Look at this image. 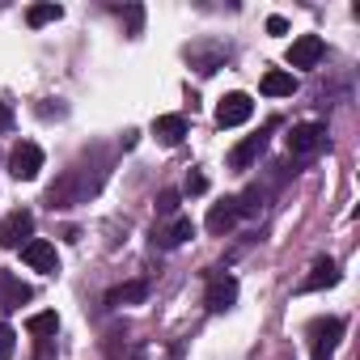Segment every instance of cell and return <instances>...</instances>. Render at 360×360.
<instances>
[{
	"label": "cell",
	"instance_id": "cell-8",
	"mask_svg": "<svg viewBox=\"0 0 360 360\" xmlns=\"http://www.w3.org/2000/svg\"><path fill=\"white\" fill-rule=\"evenodd\" d=\"M322 56H326V43H322L318 34H301V39H292V47H288V68H318Z\"/></svg>",
	"mask_w": 360,
	"mask_h": 360
},
{
	"label": "cell",
	"instance_id": "cell-10",
	"mask_svg": "<svg viewBox=\"0 0 360 360\" xmlns=\"http://www.w3.org/2000/svg\"><path fill=\"white\" fill-rule=\"evenodd\" d=\"M22 259H26L34 271H43V276H56V271H60V255H56V246L43 242V238H30V242L22 246Z\"/></svg>",
	"mask_w": 360,
	"mask_h": 360
},
{
	"label": "cell",
	"instance_id": "cell-24",
	"mask_svg": "<svg viewBox=\"0 0 360 360\" xmlns=\"http://www.w3.org/2000/svg\"><path fill=\"white\" fill-rule=\"evenodd\" d=\"M204 191H208V178H204L200 169H191V174H187V195H204Z\"/></svg>",
	"mask_w": 360,
	"mask_h": 360
},
{
	"label": "cell",
	"instance_id": "cell-5",
	"mask_svg": "<svg viewBox=\"0 0 360 360\" xmlns=\"http://www.w3.org/2000/svg\"><path fill=\"white\" fill-rule=\"evenodd\" d=\"M39 169H43V148H39L34 140L13 144V153H9V174H13V178H22V183H34Z\"/></svg>",
	"mask_w": 360,
	"mask_h": 360
},
{
	"label": "cell",
	"instance_id": "cell-1",
	"mask_svg": "<svg viewBox=\"0 0 360 360\" xmlns=\"http://www.w3.org/2000/svg\"><path fill=\"white\" fill-rule=\"evenodd\" d=\"M98 187H102V174H98V178H85V174H81V165H72V169H64L60 183H51V187H47V208L56 212V208L85 204Z\"/></svg>",
	"mask_w": 360,
	"mask_h": 360
},
{
	"label": "cell",
	"instance_id": "cell-25",
	"mask_svg": "<svg viewBox=\"0 0 360 360\" xmlns=\"http://www.w3.org/2000/svg\"><path fill=\"white\" fill-rule=\"evenodd\" d=\"M9 127H13V106L0 102V131H9Z\"/></svg>",
	"mask_w": 360,
	"mask_h": 360
},
{
	"label": "cell",
	"instance_id": "cell-4",
	"mask_svg": "<svg viewBox=\"0 0 360 360\" xmlns=\"http://www.w3.org/2000/svg\"><path fill=\"white\" fill-rule=\"evenodd\" d=\"M30 233H34V212H26V208H13L0 221V246L5 250H22L30 242Z\"/></svg>",
	"mask_w": 360,
	"mask_h": 360
},
{
	"label": "cell",
	"instance_id": "cell-13",
	"mask_svg": "<svg viewBox=\"0 0 360 360\" xmlns=\"http://www.w3.org/2000/svg\"><path fill=\"white\" fill-rule=\"evenodd\" d=\"M187 238H195V221H191V217H174V225H165V229H153V242H157V246H165V250L183 246Z\"/></svg>",
	"mask_w": 360,
	"mask_h": 360
},
{
	"label": "cell",
	"instance_id": "cell-18",
	"mask_svg": "<svg viewBox=\"0 0 360 360\" xmlns=\"http://www.w3.org/2000/svg\"><path fill=\"white\" fill-rule=\"evenodd\" d=\"M106 356H110V360H148L144 343L123 339V335H110V339H106Z\"/></svg>",
	"mask_w": 360,
	"mask_h": 360
},
{
	"label": "cell",
	"instance_id": "cell-23",
	"mask_svg": "<svg viewBox=\"0 0 360 360\" xmlns=\"http://www.w3.org/2000/svg\"><path fill=\"white\" fill-rule=\"evenodd\" d=\"M140 26H144V9H140V5H127V34L136 39V34H140Z\"/></svg>",
	"mask_w": 360,
	"mask_h": 360
},
{
	"label": "cell",
	"instance_id": "cell-20",
	"mask_svg": "<svg viewBox=\"0 0 360 360\" xmlns=\"http://www.w3.org/2000/svg\"><path fill=\"white\" fill-rule=\"evenodd\" d=\"M60 18H64V9H60V5H30V9H26V22H30L34 30H39V26L60 22Z\"/></svg>",
	"mask_w": 360,
	"mask_h": 360
},
{
	"label": "cell",
	"instance_id": "cell-16",
	"mask_svg": "<svg viewBox=\"0 0 360 360\" xmlns=\"http://www.w3.org/2000/svg\"><path fill=\"white\" fill-rule=\"evenodd\" d=\"M263 94H267V98H292V94H297V77H292L288 68H271V72L263 77Z\"/></svg>",
	"mask_w": 360,
	"mask_h": 360
},
{
	"label": "cell",
	"instance_id": "cell-11",
	"mask_svg": "<svg viewBox=\"0 0 360 360\" xmlns=\"http://www.w3.org/2000/svg\"><path fill=\"white\" fill-rule=\"evenodd\" d=\"M339 284V263L335 259H318L314 267H309V276L297 284L301 292H322V288H335Z\"/></svg>",
	"mask_w": 360,
	"mask_h": 360
},
{
	"label": "cell",
	"instance_id": "cell-17",
	"mask_svg": "<svg viewBox=\"0 0 360 360\" xmlns=\"http://www.w3.org/2000/svg\"><path fill=\"white\" fill-rule=\"evenodd\" d=\"M233 225H238V208H233V200L212 204V212H208V233H212V238H225Z\"/></svg>",
	"mask_w": 360,
	"mask_h": 360
},
{
	"label": "cell",
	"instance_id": "cell-2",
	"mask_svg": "<svg viewBox=\"0 0 360 360\" xmlns=\"http://www.w3.org/2000/svg\"><path fill=\"white\" fill-rule=\"evenodd\" d=\"M339 339H343V322L339 318H314L309 322V352H314V360H335Z\"/></svg>",
	"mask_w": 360,
	"mask_h": 360
},
{
	"label": "cell",
	"instance_id": "cell-19",
	"mask_svg": "<svg viewBox=\"0 0 360 360\" xmlns=\"http://www.w3.org/2000/svg\"><path fill=\"white\" fill-rule=\"evenodd\" d=\"M26 330L39 339V343H47V339H56V330H60V318H56V309H43V314H30L26 318Z\"/></svg>",
	"mask_w": 360,
	"mask_h": 360
},
{
	"label": "cell",
	"instance_id": "cell-12",
	"mask_svg": "<svg viewBox=\"0 0 360 360\" xmlns=\"http://www.w3.org/2000/svg\"><path fill=\"white\" fill-rule=\"evenodd\" d=\"M153 136H157L165 148L183 144V140H187V119H183V115H157V119H153Z\"/></svg>",
	"mask_w": 360,
	"mask_h": 360
},
{
	"label": "cell",
	"instance_id": "cell-27",
	"mask_svg": "<svg viewBox=\"0 0 360 360\" xmlns=\"http://www.w3.org/2000/svg\"><path fill=\"white\" fill-rule=\"evenodd\" d=\"M169 360H183V347H174V352H169Z\"/></svg>",
	"mask_w": 360,
	"mask_h": 360
},
{
	"label": "cell",
	"instance_id": "cell-9",
	"mask_svg": "<svg viewBox=\"0 0 360 360\" xmlns=\"http://www.w3.org/2000/svg\"><path fill=\"white\" fill-rule=\"evenodd\" d=\"M250 115H255L250 94H225L221 106H217V123H221V127H242Z\"/></svg>",
	"mask_w": 360,
	"mask_h": 360
},
{
	"label": "cell",
	"instance_id": "cell-7",
	"mask_svg": "<svg viewBox=\"0 0 360 360\" xmlns=\"http://www.w3.org/2000/svg\"><path fill=\"white\" fill-rule=\"evenodd\" d=\"M30 297H34V288H30L22 276H13V271H0V314H13V309H22Z\"/></svg>",
	"mask_w": 360,
	"mask_h": 360
},
{
	"label": "cell",
	"instance_id": "cell-26",
	"mask_svg": "<svg viewBox=\"0 0 360 360\" xmlns=\"http://www.w3.org/2000/svg\"><path fill=\"white\" fill-rule=\"evenodd\" d=\"M267 34H288V22L271 13V18H267Z\"/></svg>",
	"mask_w": 360,
	"mask_h": 360
},
{
	"label": "cell",
	"instance_id": "cell-22",
	"mask_svg": "<svg viewBox=\"0 0 360 360\" xmlns=\"http://www.w3.org/2000/svg\"><path fill=\"white\" fill-rule=\"evenodd\" d=\"M13 347H18V335H13V326H5V322H0V360H9V356H13Z\"/></svg>",
	"mask_w": 360,
	"mask_h": 360
},
{
	"label": "cell",
	"instance_id": "cell-3",
	"mask_svg": "<svg viewBox=\"0 0 360 360\" xmlns=\"http://www.w3.org/2000/svg\"><path fill=\"white\" fill-rule=\"evenodd\" d=\"M326 148V123H297L292 131H288V153L292 157H318Z\"/></svg>",
	"mask_w": 360,
	"mask_h": 360
},
{
	"label": "cell",
	"instance_id": "cell-6",
	"mask_svg": "<svg viewBox=\"0 0 360 360\" xmlns=\"http://www.w3.org/2000/svg\"><path fill=\"white\" fill-rule=\"evenodd\" d=\"M204 305H208L212 314L233 309V305H238V280H233L229 271H217V276L208 280V297H204Z\"/></svg>",
	"mask_w": 360,
	"mask_h": 360
},
{
	"label": "cell",
	"instance_id": "cell-15",
	"mask_svg": "<svg viewBox=\"0 0 360 360\" xmlns=\"http://www.w3.org/2000/svg\"><path fill=\"white\" fill-rule=\"evenodd\" d=\"M144 297H148V284L144 280H127V284H119V288L106 292V305L110 309H123V305H140Z\"/></svg>",
	"mask_w": 360,
	"mask_h": 360
},
{
	"label": "cell",
	"instance_id": "cell-14",
	"mask_svg": "<svg viewBox=\"0 0 360 360\" xmlns=\"http://www.w3.org/2000/svg\"><path fill=\"white\" fill-rule=\"evenodd\" d=\"M263 148H267V131H259V136H246V140H242V144L229 153V165H233V169H250V165L259 161V153H263Z\"/></svg>",
	"mask_w": 360,
	"mask_h": 360
},
{
	"label": "cell",
	"instance_id": "cell-21",
	"mask_svg": "<svg viewBox=\"0 0 360 360\" xmlns=\"http://www.w3.org/2000/svg\"><path fill=\"white\" fill-rule=\"evenodd\" d=\"M157 217H178V191H161L157 195Z\"/></svg>",
	"mask_w": 360,
	"mask_h": 360
}]
</instances>
